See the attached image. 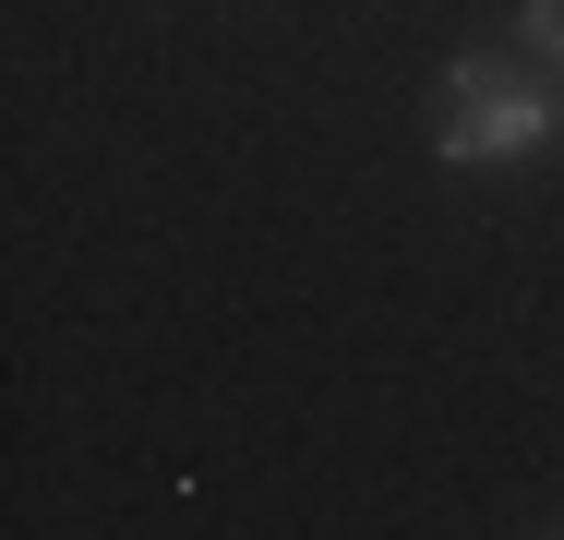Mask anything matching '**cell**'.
<instances>
[{
	"instance_id": "obj_1",
	"label": "cell",
	"mask_w": 564,
	"mask_h": 540,
	"mask_svg": "<svg viewBox=\"0 0 564 540\" xmlns=\"http://www.w3.org/2000/svg\"><path fill=\"white\" fill-rule=\"evenodd\" d=\"M564 132V97L541 61H505V48H456L445 85H433V156L445 169H517Z\"/></svg>"
},
{
	"instance_id": "obj_2",
	"label": "cell",
	"mask_w": 564,
	"mask_h": 540,
	"mask_svg": "<svg viewBox=\"0 0 564 540\" xmlns=\"http://www.w3.org/2000/svg\"><path fill=\"white\" fill-rule=\"evenodd\" d=\"M517 48H529L541 73H564V0H517Z\"/></svg>"
}]
</instances>
